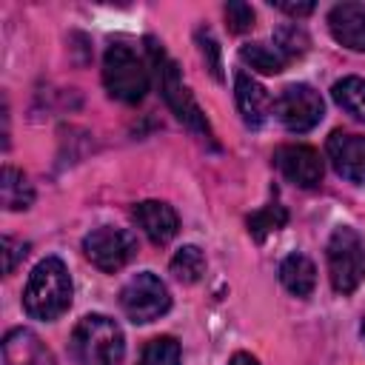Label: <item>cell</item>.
I'll use <instances>...</instances> for the list:
<instances>
[{
  "label": "cell",
  "mask_w": 365,
  "mask_h": 365,
  "mask_svg": "<svg viewBox=\"0 0 365 365\" xmlns=\"http://www.w3.org/2000/svg\"><path fill=\"white\" fill-rule=\"evenodd\" d=\"M197 43H200V51H202V57L208 60V68H211V74L217 77V80H222V66H220V46H217V40L211 37V31L208 29H200L197 31Z\"/></svg>",
  "instance_id": "cb8c5ba5"
},
{
  "label": "cell",
  "mask_w": 365,
  "mask_h": 365,
  "mask_svg": "<svg viewBox=\"0 0 365 365\" xmlns=\"http://www.w3.org/2000/svg\"><path fill=\"white\" fill-rule=\"evenodd\" d=\"M240 57H242V63H248L251 68H257L262 74H279L285 68V63H288L279 54V48L271 46V43H245L240 48Z\"/></svg>",
  "instance_id": "ac0fdd59"
},
{
  "label": "cell",
  "mask_w": 365,
  "mask_h": 365,
  "mask_svg": "<svg viewBox=\"0 0 365 365\" xmlns=\"http://www.w3.org/2000/svg\"><path fill=\"white\" fill-rule=\"evenodd\" d=\"M274 46L279 48V54L285 60H294V57H302L305 48H308V34L299 29V26H279L274 31Z\"/></svg>",
  "instance_id": "7402d4cb"
},
{
  "label": "cell",
  "mask_w": 365,
  "mask_h": 365,
  "mask_svg": "<svg viewBox=\"0 0 365 365\" xmlns=\"http://www.w3.org/2000/svg\"><path fill=\"white\" fill-rule=\"evenodd\" d=\"M3 365H54V356L34 331L14 328L3 336Z\"/></svg>",
  "instance_id": "4fadbf2b"
},
{
  "label": "cell",
  "mask_w": 365,
  "mask_h": 365,
  "mask_svg": "<svg viewBox=\"0 0 365 365\" xmlns=\"http://www.w3.org/2000/svg\"><path fill=\"white\" fill-rule=\"evenodd\" d=\"M134 222L140 225V231L154 242V245H165L177 237L180 231V217L177 211L168 205V202H160V200H143L134 205L131 211Z\"/></svg>",
  "instance_id": "8fae6325"
},
{
  "label": "cell",
  "mask_w": 365,
  "mask_h": 365,
  "mask_svg": "<svg viewBox=\"0 0 365 365\" xmlns=\"http://www.w3.org/2000/svg\"><path fill=\"white\" fill-rule=\"evenodd\" d=\"M71 305V277L60 257L40 259L26 282L23 291V308L31 319L51 322L60 314H66Z\"/></svg>",
  "instance_id": "6da1fadb"
},
{
  "label": "cell",
  "mask_w": 365,
  "mask_h": 365,
  "mask_svg": "<svg viewBox=\"0 0 365 365\" xmlns=\"http://www.w3.org/2000/svg\"><path fill=\"white\" fill-rule=\"evenodd\" d=\"M120 305L131 322H154L171 308V294L157 274L143 271L123 285Z\"/></svg>",
  "instance_id": "8992f818"
},
{
  "label": "cell",
  "mask_w": 365,
  "mask_h": 365,
  "mask_svg": "<svg viewBox=\"0 0 365 365\" xmlns=\"http://www.w3.org/2000/svg\"><path fill=\"white\" fill-rule=\"evenodd\" d=\"M205 271V254L197 248V245H182L174 259H171V274L180 279V282H197Z\"/></svg>",
  "instance_id": "ffe728a7"
},
{
  "label": "cell",
  "mask_w": 365,
  "mask_h": 365,
  "mask_svg": "<svg viewBox=\"0 0 365 365\" xmlns=\"http://www.w3.org/2000/svg\"><path fill=\"white\" fill-rule=\"evenodd\" d=\"M334 171L351 182H365V137L351 131H334L325 143Z\"/></svg>",
  "instance_id": "30bf717a"
},
{
  "label": "cell",
  "mask_w": 365,
  "mask_h": 365,
  "mask_svg": "<svg viewBox=\"0 0 365 365\" xmlns=\"http://www.w3.org/2000/svg\"><path fill=\"white\" fill-rule=\"evenodd\" d=\"M325 259L336 294H354L365 279V242L351 225L334 228L325 245Z\"/></svg>",
  "instance_id": "277c9868"
},
{
  "label": "cell",
  "mask_w": 365,
  "mask_h": 365,
  "mask_svg": "<svg viewBox=\"0 0 365 365\" xmlns=\"http://www.w3.org/2000/svg\"><path fill=\"white\" fill-rule=\"evenodd\" d=\"M274 111H277V120L288 131L305 134V131H311L322 120L325 103H322V97H319V91L314 86H308V83H291L274 100Z\"/></svg>",
  "instance_id": "ba28073f"
},
{
  "label": "cell",
  "mask_w": 365,
  "mask_h": 365,
  "mask_svg": "<svg viewBox=\"0 0 365 365\" xmlns=\"http://www.w3.org/2000/svg\"><path fill=\"white\" fill-rule=\"evenodd\" d=\"M228 365H259V359L251 356V354H245V351H240V354H234V356L228 359Z\"/></svg>",
  "instance_id": "4316f807"
},
{
  "label": "cell",
  "mask_w": 365,
  "mask_h": 365,
  "mask_svg": "<svg viewBox=\"0 0 365 365\" xmlns=\"http://www.w3.org/2000/svg\"><path fill=\"white\" fill-rule=\"evenodd\" d=\"M274 165L288 182L299 188H314L322 180V160L311 145H279L274 151Z\"/></svg>",
  "instance_id": "9c48e42d"
},
{
  "label": "cell",
  "mask_w": 365,
  "mask_h": 365,
  "mask_svg": "<svg viewBox=\"0 0 365 365\" xmlns=\"http://www.w3.org/2000/svg\"><path fill=\"white\" fill-rule=\"evenodd\" d=\"M125 356V339L120 325L106 314H86L68 336L71 365H120Z\"/></svg>",
  "instance_id": "7a4b0ae2"
},
{
  "label": "cell",
  "mask_w": 365,
  "mask_h": 365,
  "mask_svg": "<svg viewBox=\"0 0 365 365\" xmlns=\"http://www.w3.org/2000/svg\"><path fill=\"white\" fill-rule=\"evenodd\" d=\"M137 365H180V342L174 336H154L143 348Z\"/></svg>",
  "instance_id": "44dd1931"
},
{
  "label": "cell",
  "mask_w": 365,
  "mask_h": 365,
  "mask_svg": "<svg viewBox=\"0 0 365 365\" xmlns=\"http://www.w3.org/2000/svg\"><path fill=\"white\" fill-rule=\"evenodd\" d=\"M362 336H365V319H362Z\"/></svg>",
  "instance_id": "83f0119b"
},
{
  "label": "cell",
  "mask_w": 365,
  "mask_h": 365,
  "mask_svg": "<svg viewBox=\"0 0 365 365\" xmlns=\"http://www.w3.org/2000/svg\"><path fill=\"white\" fill-rule=\"evenodd\" d=\"M277 9L294 14V17H302V14H311L314 11V3H277Z\"/></svg>",
  "instance_id": "484cf974"
},
{
  "label": "cell",
  "mask_w": 365,
  "mask_h": 365,
  "mask_svg": "<svg viewBox=\"0 0 365 365\" xmlns=\"http://www.w3.org/2000/svg\"><path fill=\"white\" fill-rule=\"evenodd\" d=\"M331 97H334V103L342 108V111H348L354 120H359V123H365V77H342V80H336L334 83V88H331Z\"/></svg>",
  "instance_id": "e0dca14e"
},
{
  "label": "cell",
  "mask_w": 365,
  "mask_h": 365,
  "mask_svg": "<svg viewBox=\"0 0 365 365\" xmlns=\"http://www.w3.org/2000/svg\"><path fill=\"white\" fill-rule=\"evenodd\" d=\"M0 200L9 211H26L34 200V188L29 182V177L14 168V165H6L3 168V177H0Z\"/></svg>",
  "instance_id": "2e32d148"
},
{
  "label": "cell",
  "mask_w": 365,
  "mask_h": 365,
  "mask_svg": "<svg viewBox=\"0 0 365 365\" xmlns=\"http://www.w3.org/2000/svg\"><path fill=\"white\" fill-rule=\"evenodd\" d=\"M328 29L339 46L351 51H365V6L362 3L334 6L328 14Z\"/></svg>",
  "instance_id": "7c38bea8"
},
{
  "label": "cell",
  "mask_w": 365,
  "mask_h": 365,
  "mask_svg": "<svg viewBox=\"0 0 365 365\" xmlns=\"http://www.w3.org/2000/svg\"><path fill=\"white\" fill-rule=\"evenodd\" d=\"M103 83L111 97L123 103H140L151 86V74L134 48L114 43L103 57Z\"/></svg>",
  "instance_id": "5b68a950"
},
{
  "label": "cell",
  "mask_w": 365,
  "mask_h": 365,
  "mask_svg": "<svg viewBox=\"0 0 365 365\" xmlns=\"http://www.w3.org/2000/svg\"><path fill=\"white\" fill-rule=\"evenodd\" d=\"M29 254V242L14 240V237H3V271L11 274L17 268V262H23V257Z\"/></svg>",
  "instance_id": "d4e9b609"
},
{
  "label": "cell",
  "mask_w": 365,
  "mask_h": 365,
  "mask_svg": "<svg viewBox=\"0 0 365 365\" xmlns=\"http://www.w3.org/2000/svg\"><path fill=\"white\" fill-rule=\"evenodd\" d=\"M145 43H148V57H151V66H154L157 86H160L163 100L168 103V108L177 114V120H180L182 125H188L194 134H200V137H205L208 143H214V131H211V125H208L202 108L197 106V100H194V97L188 94V88L182 86L177 63L165 54V48H163L157 40L148 37Z\"/></svg>",
  "instance_id": "3957f363"
},
{
  "label": "cell",
  "mask_w": 365,
  "mask_h": 365,
  "mask_svg": "<svg viewBox=\"0 0 365 365\" xmlns=\"http://www.w3.org/2000/svg\"><path fill=\"white\" fill-rule=\"evenodd\" d=\"M234 97H237V108L242 114V123L248 128H259L268 120V114H271V94L248 71H237V77H234Z\"/></svg>",
  "instance_id": "5bb4252c"
},
{
  "label": "cell",
  "mask_w": 365,
  "mask_h": 365,
  "mask_svg": "<svg viewBox=\"0 0 365 365\" xmlns=\"http://www.w3.org/2000/svg\"><path fill=\"white\" fill-rule=\"evenodd\" d=\"M285 222H288V211H285V205H279V202H268V205H262L259 211H254V214L248 217V234H251L257 242H262L268 234L279 231Z\"/></svg>",
  "instance_id": "d6986e66"
},
{
  "label": "cell",
  "mask_w": 365,
  "mask_h": 365,
  "mask_svg": "<svg viewBox=\"0 0 365 365\" xmlns=\"http://www.w3.org/2000/svg\"><path fill=\"white\" fill-rule=\"evenodd\" d=\"M279 282L294 297H311V291L317 285V268L305 254L294 251L279 262Z\"/></svg>",
  "instance_id": "9a60e30c"
},
{
  "label": "cell",
  "mask_w": 365,
  "mask_h": 365,
  "mask_svg": "<svg viewBox=\"0 0 365 365\" xmlns=\"http://www.w3.org/2000/svg\"><path fill=\"white\" fill-rule=\"evenodd\" d=\"M225 20H228V31L242 34V31H248L254 26V9L248 3L234 0V3L225 6Z\"/></svg>",
  "instance_id": "603a6c76"
},
{
  "label": "cell",
  "mask_w": 365,
  "mask_h": 365,
  "mask_svg": "<svg viewBox=\"0 0 365 365\" xmlns=\"http://www.w3.org/2000/svg\"><path fill=\"white\" fill-rule=\"evenodd\" d=\"M83 254L94 268L114 274L123 265H128L131 257L137 254V237L131 231H123V228L100 225L83 237Z\"/></svg>",
  "instance_id": "52a82bcc"
}]
</instances>
